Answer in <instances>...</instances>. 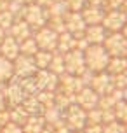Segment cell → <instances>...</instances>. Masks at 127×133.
<instances>
[{"label": "cell", "mask_w": 127, "mask_h": 133, "mask_svg": "<svg viewBox=\"0 0 127 133\" xmlns=\"http://www.w3.org/2000/svg\"><path fill=\"white\" fill-rule=\"evenodd\" d=\"M84 61H85V68L92 74L106 72L108 61H110V54L106 53V49L103 47V44L98 46H89L84 51Z\"/></svg>", "instance_id": "6da1fadb"}, {"label": "cell", "mask_w": 127, "mask_h": 133, "mask_svg": "<svg viewBox=\"0 0 127 133\" xmlns=\"http://www.w3.org/2000/svg\"><path fill=\"white\" fill-rule=\"evenodd\" d=\"M47 19H49L47 9L37 5V4L25 5V9H23V21H26L31 30H38V28L45 26Z\"/></svg>", "instance_id": "7a4b0ae2"}, {"label": "cell", "mask_w": 127, "mask_h": 133, "mask_svg": "<svg viewBox=\"0 0 127 133\" xmlns=\"http://www.w3.org/2000/svg\"><path fill=\"white\" fill-rule=\"evenodd\" d=\"M65 123L70 131H82L87 126V112L77 103H72L65 110Z\"/></svg>", "instance_id": "3957f363"}, {"label": "cell", "mask_w": 127, "mask_h": 133, "mask_svg": "<svg viewBox=\"0 0 127 133\" xmlns=\"http://www.w3.org/2000/svg\"><path fill=\"white\" fill-rule=\"evenodd\" d=\"M103 47L106 49V53L110 54V58H113V56H125L127 39L122 35V32L108 33L105 42H103Z\"/></svg>", "instance_id": "277c9868"}, {"label": "cell", "mask_w": 127, "mask_h": 133, "mask_svg": "<svg viewBox=\"0 0 127 133\" xmlns=\"http://www.w3.org/2000/svg\"><path fill=\"white\" fill-rule=\"evenodd\" d=\"M33 39H35V42H37L38 49H42V51H51V53L56 51V46H58V33L52 32L47 25L38 28V30H35Z\"/></svg>", "instance_id": "5b68a950"}, {"label": "cell", "mask_w": 127, "mask_h": 133, "mask_svg": "<svg viewBox=\"0 0 127 133\" xmlns=\"http://www.w3.org/2000/svg\"><path fill=\"white\" fill-rule=\"evenodd\" d=\"M65 68L66 74L72 75H82L85 72V61H84V53L78 49H72L70 53L65 54Z\"/></svg>", "instance_id": "8992f818"}, {"label": "cell", "mask_w": 127, "mask_h": 133, "mask_svg": "<svg viewBox=\"0 0 127 133\" xmlns=\"http://www.w3.org/2000/svg\"><path fill=\"white\" fill-rule=\"evenodd\" d=\"M73 103H77V105L80 107V109H84L85 112L87 110H92V109H96L98 103H99V95L96 93L92 88L84 86L80 91L73 96Z\"/></svg>", "instance_id": "52a82bcc"}, {"label": "cell", "mask_w": 127, "mask_h": 133, "mask_svg": "<svg viewBox=\"0 0 127 133\" xmlns=\"http://www.w3.org/2000/svg\"><path fill=\"white\" fill-rule=\"evenodd\" d=\"M127 23V16L122 12L120 9L118 11H108L103 18V26L108 33H113V32H122V28L125 26Z\"/></svg>", "instance_id": "ba28073f"}, {"label": "cell", "mask_w": 127, "mask_h": 133, "mask_svg": "<svg viewBox=\"0 0 127 133\" xmlns=\"http://www.w3.org/2000/svg\"><path fill=\"white\" fill-rule=\"evenodd\" d=\"M89 88H92L99 96H105V95L112 93L115 88L113 82H112V75L108 72H99V74H92V79L89 82Z\"/></svg>", "instance_id": "9c48e42d"}, {"label": "cell", "mask_w": 127, "mask_h": 133, "mask_svg": "<svg viewBox=\"0 0 127 133\" xmlns=\"http://www.w3.org/2000/svg\"><path fill=\"white\" fill-rule=\"evenodd\" d=\"M33 77L38 91H56L59 86V77L54 75L52 72H49L47 68L45 70H37Z\"/></svg>", "instance_id": "30bf717a"}, {"label": "cell", "mask_w": 127, "mask_h": 133, "mask_svg": "<svg viewBox=\"0 0 127 133\" xmlns=\"http://www.w3.org/2000/svg\"><path fill=\"white\" fill-rule=\"evenodd\" d=\"M84 86L85 84H84V81L78 75H72V74H66V72L63 75H59V86H58V89L70 95V96H75Z\"/></svg>", "instance_id": "8fae6325"}, {"label": "cell", "mask_w": 127, "mask_h": 133, "mask_svg": "<svg viewBox=\"0 0 127 133\" xmlns=\"http://www.w3.org/2000/svg\"><path fill=\"white\" fill-rule=\"evenodd\" d=\"M65 25H66V32L73 33L75 39L84 37V32H85V28H87L82 14L80 12H72V11H68L65 14Z\"/></svg>", "instance_id": "7c38bea8"}, {"label": "cell", "mask_w": 127, "mask_h": 133, "mask_svg": "<svg viewBox=\"0 0 127 133\" xmlns=\"http://www.w3.org/2000/svg\"><path fill=\"white\" fill-rule=\"evenodd\" d=\"M12 63H14V75L16 77H28V75H35V72H37L33 58H30V56L19 54Z\"/></svg>", "instance_id": "4fadbf2b"}, {"label": "cell", "mask_w": 127, "mask_h": 133, "mask_svg": "<svg viewBox=\"0 0 127 133\" xmlns=\"http://www.w3.org/2000/svg\"><path fill=\"white\" fill-rule=\"evenodd\" d=\"M80 14H82V18H84V21H85V25L91 26V25H101L106 11L101 5H85L80 11Z\"/></svg>", "instance_id": "5bb4252c"}, {"label": "cell", "mask_w": 127, "mask_h": 133, "mask_svg": "<svg viewBox=\"0 0 127 133\" xmlns=\"http://www.w3.org/2000/svg\"><path fill=\"white\" fill-rule=\"evenodd\" d=\"M106 35H108V32L105 30L103 25H91V26L85 28L84 39L89 42V46H98V44H103L105 42Z\"/></svg>", "instance_id": "9a60e30c"}, {"label": "cell", "mask_w": 127, "mask_h": 133, "mask_svg": "<svg viewBox=\"0 0 127 133\" xmlns=\"http://www.w3.org/2000/svg\"><path fill=\"white\" fill-rule=\"evenodd\" d=\"M7 35H11V37L16 39L18 42H23L25 39H28V37H31V35H33V30L28 26L26 21L18 19V21H14V25L7 30Z\"/></svg>", "instance_id": "2e32d148"}, {"label": "cell", "mask_w": 127, "mask_h": 133, "mask_svg": "<svg viewBox=\"0 0 127 133\" xmlns=\"http://www.w3.org/2000/svg\"><path fill=\"white\" fill-rule=\"evenodd\" d=\"M0 54L7 58V60L14 61L18 56H19V42L16 39H12L11 35H7L5 39L2 40V44H0Z\"/></svg>", "instance_id": "e0dca14e"}, {"label": "cell", "mask_w": 127, "mask_h": 133, "mask_svg": "<svg viewBox=\"0 0 127 133\" xmlns=\"http://www.w3.org/2000/svg\"><path fill=\"white\" fill-rule=\"evenodd\" d=\"M75 35L70 32H63L58 35V46H56V51L61 54L70 53L72 49H75Z\"/></svg>", "instance_id": "ac0fdd59"}, {"label": "cell", "mask_w": 127, "mask_h": 133, "mask_svg": "<svg viewBox=\"0 0 127 133\" xmlns=\"http://www.w3.org/2000/svg\"><path fill=\"white\" fill-rule=\"evenodd\" d=\"M21 105H23V109H25L30 116H42L44 110H45V109L42 107V103L37 100L35 95H28V96H25L23 102H21Z\"/></svg>", "instance_id": "d6986e66"}, {"label": "cell", "mask_w": 127, "mask_h": 133, "mask_svg": "<svg viewBox=\"0 0 127 133\" xmlns=\"http://www.w3.org/2000/svg\"><path fill=\"white\" fill-rule=\"evenodd\" d=\"M21 128L23 133H42V130L45 128V121L42 116H30Z\"/></svg>", "instance_id": "ffe728a7"}, {"label": "cell", "mask_w": 127, "mask_h": 133, "mask_svg": "<svg viewBox=\"0 0 127 133\" xmlns=\"http://www.w3.org/2000/svg\"><path fill=\"white\" fill-rule=\"evenodd\" d=\"M14 77V63L0 54V84L11 82Z\"/></svg>", "instance_id": "44dd1931"}, {"label": "cell", "mask_w": 127, "mask_h": 133, "mask_svg": "<svg viewBox=\"0 0 127 133\" xmlns=\"http://www.w3.org/2000/svg\"><path fill=\"white\" fill-rule=\"evenodd\" d=\"M125 66H127V58L125 56H113V58H110V61H108L106 72L110 74V75H117V74L125 72Z\"/></svg>", "instance_id": "7402d4cb"}, {"label": "cell", "mask_w": 127, "mask_h": 133, "mask_svg": "<svg viewBox=\"0 0 127 133\" xmlns=\"http://www.w3.org/2000/svg\"><path fill=\"white\" fill-rule=\"evenodd\" d=\"M49 72H52L54 75H63V74L66 72V68H65V54L58 53V51H54L52 53V60H51V65L47 68Z\"/></svg>", "instance_id": "603a6c76"}, {"label": "cell", "mask_w": 127, "mask_h": 133, "mask_svg": "<svg viewBox=\"0 0 127 133\" xmlns=\"http://www.w3.org/2000/svg\"><path fill=\"white\" fill-rule=\"evenodd\" d=\"M9 117H11V123H16V124L23 126L26 123V119L30 117V114L23 109V105H16L12 109H9Z\"/></svg>", "instance_id": "cb8c5ba5"}, {"label": "cell", "mask_w": 127, "mask_h": 133, "mask_svg": "<svg viewBox=\"0 0 127 133\" xmlns=\"http://www.w3.org/2000/svg\"><path fill=\"white\" fill-rule=\"evenodd\" d=\"M19 53L23 54V56H30V58H33L35 54L38 53V46H37V42H35L33 35L28 37V39H25L23 42H19Z\"/></svg>", "instance_id": "d4e9b609"}, {"label": "cell", "mask_w": 127, "mask_h": 133, "mask_svg": "<svg viewBox=\"0 0 127 133\" xmlns=\"http://www.w3.org/2000/svg\"><path fill=\"white\" fill-rule=\"evenodd\" d=\"M51 60H52V53L51 51H42V49H38V53L33 56V63L37 66V70H45V68H49Z\"/></svg>", "instance_id": "484cf974"}, {"label": "cell", "mask_w": 127, "mask_h": 133, "mask_svg": "<svg viewBox=\"0 0 127 133\" xmlns=\"http://www.w3.org/2000/svg\"><path fill=\"white\" fill-rule=\"evenodd\" d=\"M66 12H68V7L65 4V0H54L52 4L47 7L49 18H65Z\"/></svg>", "instance_id": "4316f807"}, {"label": "cell", "mask_w": 127, "mask_h": 133, "mask_svg": "<svg viewBox=\"0 0 127 133\" xmlns=\"http://www.w3.org/2000/svg\"><path fill=\"white\" fill-rule=\"evenodd\" d=\"M113 112H115V119L118 121V123L127 124V102L125 100H120V102L113 107Z\"/></svg>", "instance_id": "83f0119b"}, {"label": "cell", "mask_w": 127, "mask_h": 133, "mask_svg": "<svg viewBox=\"0 0 127 133\" xmlns=\"http://www.w3.org/2000/svg\"><path fill=\"white\" fill-rule=\"evenodd\" d=\"M47 26L58 35L63 32H66V25H65V18H49L47 19Z\"/></svg>", "instance_id": "f1b7e54d"}, {"label": "cell", "mask_w": 127, "mask_h": 133, "mask_svg": "<svg viewBox=\"0 0 127 133\" xmlns=\"http://www.w3.org/2000/svg\"><path fill=\"white\" fill-rule=\"evenodd\" d=\"M35 96L42 103L44 109H49V107L54 105V91H38Z\"/></svg>", "instance_id": "f546056e"}, {"label": "cell", "mask_w": 127, "mask_h": 133, "mask_svg": "<svg viewBox=\"0 0 127 133\" xmlns=\"http://www.w3.org/2000/svg\"><path fill=\"white\" fill-rule=\"evenodd\" d=\"M87 124H103V112L99 107L87 110Z\"/></svg>", "instance_id": "4dcf8cb0"}, {"label": "cell", "mask_w": 127, "mask_h": 133, "mask_svg": "<svg viewBox=\"0 0 127 133\" xmlns=\"http://www.w3.org/2000/svg\"><path fill=\"white\" fill-rule=\"evenodd\" d=\"M14 21H16V19H14V16L9 12V11H4V12H0V26L4 28L5 32L14 25Z\"/></svg>", "instance_id": "1f68e13d"}, {"label": "cell", "mask_w": 127, "mask_h": 133, "mask_svg": "<svg viewBox=\"0 0 127 133\" xmlns=\"http://www.w3.org/2000/svg\"><path fill=\"white\" fill-rule=\"evenodd\" d=\"M112 82H113V88L115 89H125L127 88V75L124 72L122 74H117V75H112Z\"/></svg>", "instance_id": "d6a6232c"}, {"label": "cell", "mask_w": 127, "mask_h": 133, "mask_svg": "<svg viewBox=\"0 0 127 133\" xmlns=\"http://www.w3.org/2000/svg\"><path fill=\"white\" fill-rule=\"evenodd\" d=\"M103 133H124V124L118 123V121L103 124Z\"/></svg>", "instance_id": "836d02e7"}, {"label": "cell", "mask_w": 127, "mask_h": 133, "mask_svg": "<svg viewBox=\"0 0 127 133\" xmlns=\"http://www.w3.org/2000/svg\"><path fill=\"white\" fill-rule=\"evenodd\" d=\"M65 4H66L68 11H72V12H80L82 9L87 5L85 0H65Z\"/></svg>", "instance_id": "e575fe53"}, {"label": "cell", "mask_w": 127, "mask_h": 133, "mask_svg": "<svg viewBox=\"0 0 127 133\" xmlns=\"http://www.w3.org/2000/svg\"><path fill=\"white\" fill-rule=\"evenodd\" d=\"M124 4V0H105V4H103V9L105 11H118Z\"/></svg>", "instance_id": "d590c367"}, {"label": "cell", "mask_w": 127, "mask_h": 133, "mask_svg": "<svg viewBox=\"0 0 127 133\" xmlns=\"http://www.w3.org/2000/svg\"><path fill=\"white\" fill-rule=\"evenodd\" d=\"M0 133H23V128L16 123H7L5 126L0 130Z\"/></svg>", "instance_id": "8d00e7d4"}, {"label": "cell", "mask_w": 127, "mask_h": 133, "mask_svg": "<svg viewBox=\"0 0 127 133\" xmlns=\"http://www.w3.org/2000/svg\"><path fill=\"white\" fill-rule=\"evenodd\" d=\"M84 133H103V124H87Z\"/></svg>", "instance_id": "74e56055"}, {"label": "cell", "mask_w": 127, "mask_h": 133, "mask_svg": "<svg viewBox=\"0 0 127 133\" xmlns=\"http://www.w3.org/2000/svg\"><path fill=\"white\" fill-rule=\"evenodd\" d=\"M52 2H54V0H35V4H37V5H40V7H44V9H47Z\"/></svg>", "instance_id": "f35d334b"}, {"label": "cell", "mask_w": 127, "mask_h": 133, "mask_svg": "<svg viewBox=\"0 0 127 133\" xmlns=\"http://www.w3.org/2000/svg\"><path fill=\"white\" fill-rule=\"evenodd\" d=\"M87 5H101L103 7V4H105V0H85Z\"/></svg>", "instance_id": "ab89813d"}, {"label": "cell", "mask_w": 127, "mask_h": 133, "mask_svg": "<svg viewBox=\"0 0 127 133\" xmlns=\"http://www.w3.org/2000/svg\"><path fill=\"white\" fill-rule=\"evenodd\" d=\"M4 11H9V2L7 0H0V12Z\"/></svg>", "instance_id": "60d3db41"}, {"label": "cell", "mask_w": 127, "mask_h": 133, "mask_svg": "<svg viewBox=\"0 0 127 133\" xmlns=\"http://www.w3.org/2000/svg\"><path fill=\"white\" fill-rule=\"evenodd\" d=\"M16 2H19L21 5H30V4H35V0H16Z\"/></svg>", "instance_id": "b9f144b4"}, {"label": "cell", "mask_w": 127, "mask_h": 133, "mask_svg": "<svg viewBox=\"0 0 127 133\" xmlns=\"http://www.w3.org/2000/svg\"><path fill=\"white\" fill-rule=\"evenodd\" d=\"M5 37H7V32H5L2 26H0V44H2V40L5 39Z\"/></svg>", "instance_id": "7bdbcfd3"}, {"label": "cell", "mask_w": 127, "mask_h": 133, "mask_svg": "<svg viewBox=\"0 0 127 133\" xmlns=\"http://www.w3.org/2000/svg\"><path fill=\"white\" fill-rule=\"evenodd\" d=\"M120 11H122V12H124V14H125V16H127V0H124V4H122Z\"/></svg>", "instance_id": "ee69618b"}, {"label": "cell", "mask_w": 127, "mask_h": 133, "mask_svg": "<svg viewBox=\"0 0 127 133\" xmlns=\"http://www.w3.org/2000/svg\"><path fill=\"white\" fill-rule=\"evenodd\" d=\"M122 35H124V37H125V39H127V23H125V26L122 28Z\"/></svg>", "instance_id": "f6af8a7d"}, {"label": "cell", "mask_w": 127, "mask_h": 133, "mask_svg": "<svg viewBox=\"0 0 127 133\" xmlns=\"http://www.w3.org/2000/svg\"><path fill=\"white\" fill-rule=\"evenodd\" d=\"M124 100H125V102H127V88H125V89H124Z\"/></svg>", "instance_id": "bcb514c9"}, {"label": "cell", "mask_w": 127, "mask_h": 133, "mask_svg": "<svg viewBox=\"0 0 127 133\" xmlns=\"http://www.w3.org/2000/svg\"><path fill=\"white\" fill-rule=\"evenodd\" d=\"M73 133H84V130H82V131H73Z\"/></svg>", "instance_id": "7dc6e473"}, {"label": "cell", "mask_w": 127, "mask_h": 133, "mask_svg": "<svg viewBox=\"0 0 127 133\" xmlns=\"http://www.w3.org/2000/svg\"><path fill=\"white\" fill-rule=\"evenodd\" d=\"M124 74H125V75H127V66H125V72H124Z\"/></svg>", "instance_id": "c3c4849f"}, {"label": "cell", "mask_w": 127, "mask_h": 133, "mask_svg": "<svg viewBox=\"0 0 127 133\" xmlns=\"http://www.w3.org/2000/svg\"><path fill=\"white\" fill-rule=\"evenodd\" d=\"M125 58H127V53H125Z\"/></svg>", "instance_id": "681fc988"}, {"label": "cell", "mask_w": 127, "mask_h": 133, "mask_svg": "<svg viewBox=\"0 0 127 133\" xmlns=\"http://www.w3.org/2000/svg\"><path fill=\"white\" fill-rule=\"evenodd\" d=\"M7 2H11V0H7Z\"/></svg>", "instance_id": "f907efd6"}]
</instances>
